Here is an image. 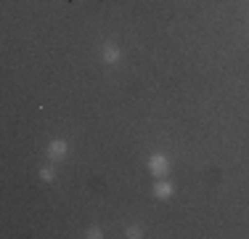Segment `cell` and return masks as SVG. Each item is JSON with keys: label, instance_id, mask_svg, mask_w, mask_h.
<instances>
[{"label": "cell", "instance_id": "1", "mask_svg": "<svg viewBox=\"0 0 249 239\" xmlns=\"http://www.w3.org/2000/svg\"><path fill=\"white\" fill-rule=\"evenodd\" d=\"M149 173L154 178H167L170 176V157L162 152H154L149 157Z\"/></svg>", "mask_w": 249, "mask_h": 239}, {"label": "cell", "instance_id": "2", "mask_svg": "<svg viewBox=\"0 0 249 239\" xmlns=\"http://www.w3.org/2000/svg\"><path fill=\"white\" fill-rule=\"evenodd\" d=\"M45 154H48L51 162H61V159L69 154V143L64 141V139H53L48 143V149H45Z\"/></svg>", "mask_w": 249, "mask_h": 239}, {"label": "cell", "instance_id": "3", "mask_svg": "<svg viewBox=\"0 0 249 239\" xmlns=\"http://www.w3.org/2000/svg\"><path fill=\"white\" fill-rule=\"evenodd\" d=\"M175 194V186L173 183L167 181V178H157V183H154V197H157V199H170V197Z\"/></svg>", "mask_w": 249, "mask_h": 239}, {"label": "cell", "instance_id": "4", "mask_svg": "<svg viewBox=\"0 0 249 239\" xmlns=\"http://www.w3.org/2000/svg\"><path fill=\"white\" fill-rule=\"evenodd\" d=\"M101 59H104V64H117L122 59V48L117 43H106L101 48Z\"/></svg>", "mask_w": 249, "mask_h": 239}, {"label": "cell", "instance_id": "5", "mask_svg": "<svg viewBox=\"0 0 249 239\" xmlns=\"http://www.w3.org/2000/svg\"><path fill=\"white\" fill-rule=\"evenodd\" d=\"M37 176L43 178L45 183H51V181H56V167H53V165H43V167L37 170Z\"/></svg>", "mask_w": 249, "mask_h": 239}, {"label": "cell", "instance_id": "6", "mask_svg": "<svg viewBox=\"0 0 249 239\" xmlns=\"http://www.w3.org/2000/svg\"><path fill=\"white\" fill-rule=\"evenodd\" d=\"M124 237H127V239H138V237H143V229H141V226H127V229H124Z\"/></svg>", "mask_w": 249, "mask_h": 239}, {"label": "cell", "instance_id": "7", "mask_svg": "<svg viewBox=\"0 0 249 239\" xmlns=\"http://www.w3.org/2000/svg\"><path fill=\"white\" fill-rule=\"evenodd\" d=\"M85 237L88 239H101V237H104V231H101V226H90V229L85 231Z\"/></svg>", "mask_w": 249, "mask_h": 239}]
</instances>
